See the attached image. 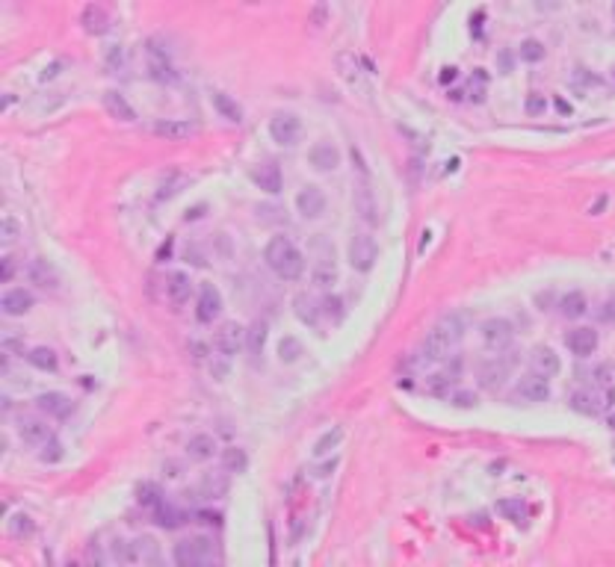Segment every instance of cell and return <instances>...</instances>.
<instances>
[{
	"instance_id": "obj_46",
	"label": "cell",
	"mask_w": 615,
	"mask_h": 567,
	"mask_svg": "<svg viewBox=\"0 0 615 567\" xmlns=\"http://www.w3.org/2000/svg\"><path fill=\"white\" fill-rule=\"evenodd\" d=\"M18 234H21V228H18V222L12 219V216H6L3 219V228H0V239H3V245H9V243H15L18 239Z\"/></svg>"
},
{
	"instance_id": "obj_37",
	"label": "cell",
	"mask_w": 615,
	"mask_h": 567,
	"mask_svg": "<svg viewBox=\"0 0 615 567\" xmlns=\"http://www.w3.org/2000/svg\"><path fill=\"white\" fill-rule=\"evenodd\" d=\"M190 183V178H186V174H181V172H169L166 178H163V183H160V198H172V195H178L181 189Z\"/></svg>"
},
{
	"instance_id": "obj_2",
	"label": "cell",
	"mask_w": 615,
	"mask_h": 567,
	"mask_svg": "<svg viewBox=\"0 0 615 567\" xmlns=\"http://www.w3.org/2000/svg\"><path fill=\"white\" fill-rule=\"evenodd\" d=\"M175 561L190 564V567L219 561V547H216V540L207 538V535L186 538V540H181V544H175Z\"/></svg>"
},
{
	"instance_id": "obj_18",
	"label": "cell",
	"mask_w": 615,
	"mask_h": 567,
	"mask_svg": "<svg viewBox=\"0 0 615 567\" xmlns=\"http://www.w3.org/2000/svg\"><path fill=\"white\" fill-rule=\"evenodd\" d=\"M252 181L258 183V189H263V192H281V169L275 166V162H258V166L252 169Z\"/></svg>"
},
{
	"instance_id": "obj_27",
	"label": "cell",
	"mask_w": 615,
	"mask_h": 567,
	"mask_svg": "<svg viewBox=\"0 0 615 567\" xmlns=\"http://www.w3.org/2000/svg\"><path fill=\"white\" fill-rule=\"evenodd\" d=\"M80 24H83L86 33L101 36V33H107V27H110V15H107L101 6H86L83 15H80Z\"/></svg>"
},
{
	"instance_id": "obj_53",
	"label": "cell",
	"mask_w": 615,
	"mask_h": 567,
	"mask_svg": "<svg viewBox=\"0 0 615 567\" xmlns=\"http://www.w3.org/2000/svg\"><path fill=\"white\" fill-rule=\"evenodd\" d=\"M337 467V458H332V461H325V464H320L317 470H313V476L317 478H325V476H332V470Z\"/></svg>"
},
{
	"instance_id": "obj_43",
	"label": "cell",
	"mask_w": 615,
	"mask_h": 567,
	"mask_svg": "<svg viewBox=\"0 0 615 567\" xmlns=\"http://www.w3.org/2000/svg\"><path fill=\"white\" fill-rule=\"evenodd\" d=\"M544 56V45L538 42V39H526V42H521V59H526V62H538Z\"/></svg>"
},
{
	"instance_id": "obj_3",
	"label": "cell",
	"mask_w": 615,
	"mask_h": 567,
	"mask_svg": "<svg viewBox=\"0 0 615 567\" xmlns=\"http://www.w3.org/2000/svg\"><path fill=\"white\" fill-rule=\"evenodd\" d=\"M615 402V393L612 387H588V390H577V393L571 396V408L586 414V417H598V414H604L609 405Z\"/></svg>"
},
{
	"instance_id": "obj_29",
	"label": "cell",
	"mask_w": 615,
	"mask_h": 567,
	"mask_svg": "<svg viewBox=\"0 0 615 567\" xmlns=\"http://www.w3.org/2000/svg\"><path fill=\"white\" fill-rule=\"evenodd\" d=\"M27 363L36 370H42V372H54L57 370V351L47 349V346H36V349L27 351Z\"/></svg>"
},
{
	"instance_id": "obj_51",
	"label": "cell",
	"mask_w": 615,
	"mask_h": 567,
	"mask_svg": "<svg viewBox=\"0 0 615 567\" xmlns=\"http://www.w3.org/2000/svg\"><path fill=\"white\" fill-rule=\"evenodd\" d=\"M195 517H198V523H207V526H219L222 523V514H216V511H198Z\"/></svg>"
},
{
	"instance_id": "obj_16",
	"label": "cell",
	"mask_w": 615,
	"mask_h": 567,
	"mask_svg": "<svg viewBox=\"0 0 615 567\" xmlns=\"http://www.w3.org/2000/svg\"><path fill=\"white\" fill-rule=\"evenodd\" d=\"M565 346H568L577 358L595 355V349H598V331H592V328H574V331H568V337H565Z\"/></svg>"
},
{
	"instance_id": "obj_31",
	"label": "cell",
	"mask_w": 615,
	"mask_h": 567,
	"mask_svg": "<svg viewBox=\"0 0 615 567\" xmlns=\"http://www.w3.org/2000/svg\"><path fill=\"white\" fill-rule=\"evenodd\" d=\"M311 278H313V284H317V287H332L334 278H337L334 260L332 257H320L317 263H313V269H311Z\"/></svg>"
},
{
	"instance_id": "obj_44",
	"label": "cell",
	"mask_w": 615,
	"mask_h": 567,
	"mask_svg": "<svg viewBox=\"0 0 615 567\" xmlns=\"http://www.w3.org/2000/svg\"><path fill=\"white\" fill-rule=\"evenodd\" d=\"M9 532L15 538H24V535H33V520L27 517V514H15V517L9 520Z\"/></svg>"
},
{
	"instance_id": "obj_52",
	"label": "cell",
	"mask_w": 615,
	"mask_h": 567,
	"mask_svg": "<svg viewBox=\"0 0 615 567\" xmlns=\"http://www.w3.org/2000/svg\"><path fill=\"white\" fill-rule=\"evenodd\" d=\"M600 319H604V322H615V298H607V301H604Z\"/></svg>"
},
{
	"instance_id": "obj_8",
	"label": "cell",
	"mask_w": 615,
	"mask_h": 567,
	"mask_svg": "<svg viewBox=\"0 0 615 567\" xmlns=\"http://www.w3.org/2000/svg\"><path fill=\"white\" fill-rule=\"evenodd\" d=\"M160 561V544L151 535H140L128 540V564H157Z\"/></svg>"
},
{
	"instance_id": "obj_41",
	"label": "cell",
	"mask_w": 615,
	"mask_h": 567,
	"mask_svg": "<svg viewBox=\"0 0 615 567\" xmlns=\"http://www.w3.org/2000/svg\"><path fill=\"white\" fill-rule=\"evenodd\" d=\"M222 464H225V470H231V473H243V470L249 467V458H246V452H243V449L231 446V449H225Z\"/></svg>"
},
{
	"instance_id": "obj_40",
	"label": "cell",
	"mask_w": 615,
	"mask_h": 567,
	"mask_svg": "<svg viewBox=\"0 0 615 567\" xmlns=\"http://www.w3.org/2000/svg\"><path fill=\"white\" fill-rule=\"evenodd\" d=\"M435 328H441V331L447 334V340H450V343H453V346H456L459 340L464 337V322H461V317H456V313H453V317H444L441 322L435 325Z\"/></svg>"
},
{
	"instance_id": "obj_25",
	"label": "cell",
	"mask_w": 615,
	"mask_h": 567,
	"mask_svg": "<svg viewBox=\"0 0 615 567\" xmlns=\"http://www.w3.org/2000/svg\"><path fill=\"white\" fill-rule=\"evenodd\" d=\"M27 278L33 281V284H39V287H57L59 284V278H57V272H54V266L47 260H30L27 263Z\"/></svg>"
},
{
	"instance_id": "obj_32",
	"label": "cell",
	"mask_w": 615,
	"mask_h": 567,
	"mask_svg": "<svg viewBox=\"0 0 615 567\" xmlns=\"http://www.w3.org/2000/svg\"><path fill=\"white\" fill-rule=\"evenodd\" d=\"M349 62H353V56H349V54H341V56H337V66H341V71H343V77L349 80V86H353V89H358V92H364V95H370L367 80H364V77H361V71H358L355 66H349Z\"/></svg>"
},
{
	"instance_id": "obj_19",
	"label": "cell",
	"mask_w": 615,
	"mask_h": 567,
	"mask_svg": "<svg viewBox=\"0 0 615 567\" xmlns=\"http://www.w3.org/2000/svg\"><path fill=\"white\" fill-rule=\"evenodd\" d=\"M193 293V281L186 272H169L166 275V298L172 305H186Z\"/></svg>"
},
{
	"instance_id": "obj_14",
	"label": "cell",
	"mask_w": 615,
	"mask_h": 567,
	"mask_svg": "<svg viewBox=\"0 0 615 567\" xmlns=\"http://www.w3.org/2000/svg\"><path fill=\"white\" fill-rule=\"evenodd\" d=\"M36 405H39L42 414H47V417H57V420H66L68 414L74 411V402H71L66 393H57V390H51V393H42L39 399H36Z\"/></svg>"
},
{
	"instance_id": "obj_47",
	"label": "cell",
	"mask_w": 615,
	"mask_h": 567,
	"mask_svg": "<svg viewBox=\"0 0 615 567\" xmlns=\"http://www.w3.org/2000/svg\"><path fill=\"white\" fill-rule=\"evenodd\" d=\"M524 109L530 112V116H544V109H547V100H544V95H538V92H533L530 98H526V104H524Z\"/></svg>"
},
{
	"instance_id": "obj_45",
	"label": "cell",
	"mask_w": 615,
	"mask_h": 567,
	"mask_svg": "<svg viewBox=\"0 0 615 567\" xmlns=\"http://www.w3.org/2000/svg\"><path fill=\"white\" fill-rule=\"evenodd\" d=\"M39 458H42L45 464H57V461L62 458V444H59L57 437H51V440H47V444H42Z\"/></svg>"
},
{
	"instance_id": "obj_13",
	"label": "cell",
	"mask_w": 615,
	"mask_h": 567,
	"mask_svg": "<svg viewBox=\"0 0 615 567\" xmlns=\"http://www.w3.org/2000/svg\"><path fill=\"white\" fill-rule=\"evenodd\" d=\"M33 305H36L33 293H27V289H21V287L6 289L3 298H0V310H3L6 317H24Z\"/></svg>"
},
{
	"instance_id": "obj_34",
	"label": "cell",
	"mask_w": 615,
	"mask_h": 567,
	"mask_svg": "<svg viewBox=\"0 0 615 567\" xmlns=\"http://www.w3.org/2000/svg\"><path fill=\"white\" fill-rule=\"evenodd\" d=\"M497 511L503 514L506 520H512V523H524V520H526V506L521 502V497H514V499H500V502H497Z\"/></svg>"
},
{
	"instance_id": "obj_9",
	"label": "cell",
	"mask_w": 615,
	"mask_h": 567,
	"mask_svg": "<svg viewBox=\"0 0 615 567\" xmlns=\"http://www.w3.org/2000/svg\"><path fill=\"white\" fill-rule=\"evenodd\" d=\"M219 313H222V293L213 284H202L198 301H195V317L202 322H213Z\"/></svg>"
},
{
	"instance_id": "obj_28",
	"label": "cell",
	"mask_w": 615,
	"mask_h": 567,
	"mask_svg": "<svg viewBox=\"0 0 615 567\" xmlns=\"http://www.w3.org/2000/svg\"><path fill=\"white\" fill-rule=\"evenodd\" d=\"M586 310H588V301L583 293H568L559 298V313L565 319H580V317H586Z\"/></svg>"
},
{
	"instance_id": "obj_24",
	"label": "cell",
	"mask_w": 615,
	"mask_h": 567,
	"mask_svg": "<svg viewBox=\"0 0 615 567\" xmlns=\"http://www.w3.org/2000/svg\"><path fill=\"white\" fill-rule=\"evenodd\" d=\"M293 305H296V317L302 322H308V325L320 322V313H323V301L320 298H313L311 293H299Z\"/></svg>"
},
{
	"instance_id": "obj_35",
	"label": "cell",
	"mask_w": 615,
	"mask_h": 567,
	"mask_svg": "<svg viewBox=\"0 0 615 567\" xmlns=\"http://www.w3.org/2000/svg\"><path fill=\"white\" fill-rule=\"evenodd\" d=\"M154 523L163 526V529H175V526H181V523H184V514H181L178 508L166 506V502H160V506L154 508Z\"/></svg>"
},
{
	"instance_id": "obj_12",
	"label": "cell",
	"mask_w": 615,
	"mask_h": 567,
	"mask_svg": "<svg viewBox=\"0 0 615 567\" xmlns=\"http://www.w3.org/2000/svg\"><path fill=\"white\" fill-rule=\"evenodd\" d=\"M514 396L524 399V402H544L550 399V384L544 375H524L518 381V390H514Z\"/></svg>"
},
{
	"instance_id": "obj_33",
	"label": "cell",
	"mask_w": 615,
	"mask_h": 567,
	"mask_svg": "<svg viewBox=\"0 0 615 567\" xmlns=\"http://www.w3.org/2000/svg\"><path fill=\"white\" fill-rule=\"evenodd\" d=\"M263 343H267V322H252L246 331V349L252 351V358H258L263 351Z\"/></svg>"
},
{
	"instance_id": "obj_5",
	"label": "cell",
	"mask_w": 615,
	"mask_h": 567,
	"mask_svg": "<svg viewBox=\"0 0 615 567\" xmlns=\"http://www.w3.org/2000/svg\"><path fill=\"white\" fill-rule=\"evenodd\" d=\"M480 334H482V343L491 349V351H506L509 346H512V340H514V331H512V322L509 319H500V317H494V319H485L482 322V328H480Z\"/></svg>"
},
{
	"instance_id": "obj_21",
	"label": "cell",
	"mask_w": 615,
	"mask_h": 567,
	"mask_svg": "<svg viewBox=\"0 0 615 567\" xmlns=\"http://www.w3.org/2000/svg\"><path fill=\"white\" fill-rule=\"evenodd\" d=\"M530 363H533V372H535V375L550 378V375L559 372V355H556L554 349H547V346H538V349L533 351Z\"/></svg>"
},
{
	"instance_id": "obj_54",
	"label": "cell",
	"mask_w": 615,
	"mask_h": 567,
	"mask_svg": "<svg viewBox=\"0 0 615 567\" xmlns=\"http://www.w3.org/2000/svg\"><path fill=\"white\" fill-rule=\"evenodd\" d=\"M12 275H15V263H12V257H3V269H0V278H3V281H12Z\"/></svg>"
},
{
	"instance_id": "obj_6",
	"label": "cell",
	"mask_w": 615,
	"mask_h": 567,
	"mask_svg": "<svg viewBox=\"0 0 615 567\" xmlns=\"http://www.w3.org/2000/svg\"><path fill=\"white\" fill-rule=\"evenodd\" d=\"M299 133H302V121L296 112H275L269 119V136L279 145H296Z\"/></svg>"
},
{
	"instance_id": "obj_30",
	"label": "cell",
	"mask_w": 615,
	"mask_h": 567,
	"mask_svg": "<svg viewBox=\"0 0 615 567\" xmlns=\"http://www.w3.org/2000/svg\"><path fill=\"white\" fill-rule=\"evenodd\" d=\"M186 452H190V458L207 461V458H213V452H216V440L210 434H193L190 444H186Z\"/></svg>"
},
{
	"instance_id": "obj_55",
	"label": "cell",
	"mask_w": 615,
	"mask_h": 567,
	"mask_svg": "<svg viewBox=\"0 0 615 567\" xmlns=\"http://www.w3.org/2000/svg\"><path fill=\"white\" fill-rule=\"evenodd\" d=\"M169 251H172V239H169V243H166V245H163V248L157 251V260H163V257H169Z\"/></svg>"
},
{
	"instance_id": "obj_56",
	"label": "cell",
	"mask_w": 615,
	"mask_h": 567,
	"mask_svg": "<svg viewBox=\"0 0 615 567\" xmlns=\"http://www.w3.org/2000/svg\"><path fill=\"white\" fill-rule=\"evenodd\" d=\"M441 80L447 83V80H456V68H444V74H441Z\"/></svg>"
},
{
	"instance_id": "obj_11",
	"label": "cell",
	"mask_w": 615,
	"mask_h": 567,
	"mask_svg": "<svg viewBox=\"0 0 615 567\" xmlns=\"http://www.w3.org/2000/svg\"><path fill=\"white\" fill-rule=\"evenodd\" d=\"M243 340H246V331L240 328V325L225 322V325H219L216 337H213V346H216L225 358H231V355H237V349L243 346Z\"/></svg>"
},
{
	"instance_id": "obj_15",
	"label": "cell",
	"mask_w": 615,
	"mask_h": 567,
	"mask_svg": "<svg viewBox=\"0 0 615 567\" xmlns=\"http://www.w3.org/2000/svg\"><path fill=\"white\" fill-rule=\"evenodd\" d=\"M154 136L160 139H172V142H181V139H190L195 133V124L190 121H181V119H163V121H154Z\"/></svg>"
},
{
	"instance_id": "obj_10",
	"label": "cell",
	"mask_w": 615,
	"mask_h": 567,
	"mask_svg": "<svg viewBox=\"0 0 615 567\" xmlns=\"http://www.w3.org/2000/svg\"><path fill=\"white\" fill-rule=\"evenodd\" d=\"M296 210L302 213L305 219H320L323 213H325V195H323V189H320V186H305V189H299V195H296Z\"/></svg>"
},
{
	"instance_id": "obj_49",
	"label": "cell",
	"mask_w": 615,
	"mask_h": 567,
	"mask_svg": "<svg viewBox=\"0 0 615 567\" xmlns=\"http://www.w3.org/2000/svg\"><path fill=\"white\" fill-rule=\"evenodd\" d=\"M453 402H456L459 408H473V405H476V393H470V390H456Z\"/></svg>"
},
{
	"instance_id": "obj_38",
	"label": "cell",
	"mask_w": 615,
	"mask_h": 567,
	"mask_svg": "<svg viewBox=\"0 0 615 567\" xmlns=\"http://www.w3.org/2000/svg\"><path fill=\"white\" fill-rule=\"evenodd\" d=\"M302 355H305V349H302V343H299L296 337H284L281 343H279V358H281V363H296Z\"/></svg>"
},
{
	"instance_id": "obj_36",
	"label": "cell",
	"mask_w": 615,
	"mask_h": 567,
	"mask_svg": "<svg viewBox=\"0 0 615 567\" xmlns=\"http://www.w3.org/2000/svg\"><path fill=\"white\" fill-rule=\"evenodd\" d=\"M213 107H216L228 121H243V109L237 107L225 92H213Z\"/></svg>"
},
{
	"instance_id": "obj_39",
	"label": "cell",
	"mask_w": 615,
	"mask_h": 567,
	"mask_svg": "<svg viewBox=\"0 0 615 567\" xmlns=\"http://www.w3.org/2000/svg\"><path fill=\"white\" fill-rule=\"evenodd\" d=\"M341 440H343V428L334 425L332 432H325V434L317 440V444H313V455H329V452H332L337 444H341Z\"/></svg>"
},
{
	"instance_id": "obj_42",
	"label": "cell",
	"mask_w": 615,
	"mask_h": 567,
	"mask_svg": "<svg viewBox=\"0 0 615 567\" xmlns=\"http://www.w3.org/2000/svg\"><path fill=\"white\" fill-rule=\"evenodd\" d=\"M136 497H140L142 506H151V508H157L160 502H163L160 487H157V485H151V482H142L140 487H136Z\"/></svg>"
},
{
	"instance_id": "obj_4",
	"label": "cell",
	"mask_w": 615,
	"mask_h": 567,
	"mask_svg": "<svg viewBox=\"0 0 615 567\" xmlns=\"http://www.w3.org/2000/svg\"><path fill=\"white\" fill-rule=\"evenodd\" d=\"M376 257H379V248H376V239L370 234H355L349 239V263L358 272H370Z\"/></svg>"
},
{
	"instance_id": "obj_1",
	"label": "cell",
	"mask_w": 615,
	"mask_h": 567,
	"mask_svg": "<svg viewBox=\"0 0 615 567\" xmlns=\"http://www.w3.org/2000/svg\"><path fill=\"white\" fill-rule=\"evenodd\" d=\"M263 260L267 266L284 281H296L305 272V257L287 236H272L267 248H263Z\"/></svg>"
},
{
	"instance_id": "obj_48",
	"label": "cell",
	"mask_w": 615,
	"mask_h": 567,
	"mask_svg": "<svg viewBox=\"0 0 615 567\" xmlns=\"http://www.w3.org/2000/svg\"><path fill=\"white\" fill-rule=\"evenodd\" d=\"M323 313H329V317L334 313V319H341L343 317V301L337 296H325L323 298Z\"/></svg>"
},
{
	"instance_id": "obj_58",
	"label": "cell",
	"mask_w": 615,
	"mask_h": 567,
	"mask_svg": "<svg viewBox=\"0 0 615 567\" xmlns=\"http://www.w3.org/2000/svg\"><path fill=\"white\" fill-rule=\"evenodd\" d=\"M609 425H612V428H615V417H612V420H609Z\"/></svg>"
},
{
	"instance_id": "obj_50",
	"label": "cell",
	"mask_w": 615,
	"mask_h": 567,
	"mask_svg": "<svg viewBox=\"0 0 615 567\" xmlns=\"http://www.w3.org/2000/svg\"><path fill=\"white\" fill-rule=\"evenodd\" d=\"M595 384L598 387H609L612 384V367H598L595 370Z\"/></svg>"
},
{
	"instance_id": "obj_23",
	"label": "cell",
	"mask_w": 615,
	"mask_h": 567,
	"mask_svg": "<svg viewBox=\"0 0 615 567\" xmlns=\"http://www.w3.org/2000/svg\"><path fill=\"white\" fill-rule=\"evenodd\" d=\"M195 490H198V497H205V499L225 497V494H228V476H225V473H205Z\"/></svg>"
},
{
	"instance_id": "obj_22",
	"label": "cell",
	"mask_w": 615,
	"mask_h": 567,
	"mask_svg": "<svg viewBox=\"0 0 615 567\" xmlns=\"http://www.w3.org/2000/svg\"><path fill=\"white\" fill-rule=\"evenodd\" d=\"M512 363H514V358H503V355H497L494 361H488L485 367L480 370V378H482V384L485 387H494V384H500L506 378V372L512 370Z\"/></svg>"
},
{
	"instance_id": "obj_26",
	"label": "cell",
	"mask_w": 615,
	"mask_h": 567,
	"mask_svg": "<svg viewBox=\"0 0 615 567\" xmlns=\"http://www.w3.org/2000/svg\"><path fill=\"white\" fill-rule=\"evenodd\" d=\"M104 107H107V112L112 119H119V121H136V112H133V107L124 100V95H119V92H104Z\"/></svg>"
},
{
	"instance_id": "obj_17",
	"label": "cell",
	"mask_w": 615,
	"mask_h": 567,
	"mask_svg": "<svg viewBox=\"0 0 615 567\" xmlns=\"http://www.w3.org/2000/svg\"><path fill=\"white\" fill-rule=\"evenodd\" d=\"M308 160L317 172H334L337 166H341V151H337L332 142H317L311 148Z\"/></svg>"
},
{
	"instance_id": "obj_57",
	"label": "cell",
	"mask_w": 615,
	"mask_h": 567,
	"mask_svg": "<svg viewBox=\"0 0 615 567\" xmlns=\"http://www.w3.org/2000/svg\"><path fill=\"white\" fill-rule=\"evenodd\" d=\"M323 18H325V9H323V6H317V9H313V21L323 24Z\"/></svg>"
},
{
	"instance_id": "obj_20",
	"label": "cell",
	"mask_w": 615,
	"mask_h": 567,
	"mask_svg": "<svg viewBox=\"0 0 615 567\" xmlns=\"http://www.w3.org/2000/svg\"><path fill=\"white\" fill-rule=\"evenodd\" d=\"M18 434H21L24 444H33V446H42V444H47V440L54 437L51 428H47V423L36 420V417H24L18 423Z\"/></svg>"
},
{
	"instance_id": "obj_7",
	"label": "cell",
	"mask_w": 615,
	"mask_h": 567,
	"mask_svg": "<svg viewBox=\"0 0 615 567\" xmlns=\"http://www.w3.org/2000/svg\"><path fill=\"white\" fill-rule=\"evenodd\" d=\"M353 204H355V213H358L361 222H367V225L379 222V204H376V195H373L367 178H361V181L355 183V189H353Z\"/></svg>"
}]
</instances>
